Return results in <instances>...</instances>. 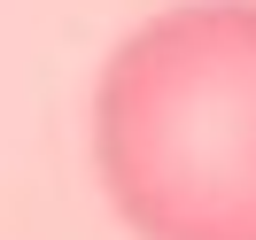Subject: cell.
I'll return each instance as SVG.
<instances>
[{"instance_id": "1", "label": "cell", "mask_w": 256, "mask_h": 240, "mask_svg": "<svg viewBox=\"0 0 256 240\" xmlns=\"http://www.w3.org/2000/svg\"><path fill=\"white\" fill-rule=\"evenodd\" d=\"M94 178L132 240H256V0H171L94 78Z\"/></svg>"}]
</instances>
